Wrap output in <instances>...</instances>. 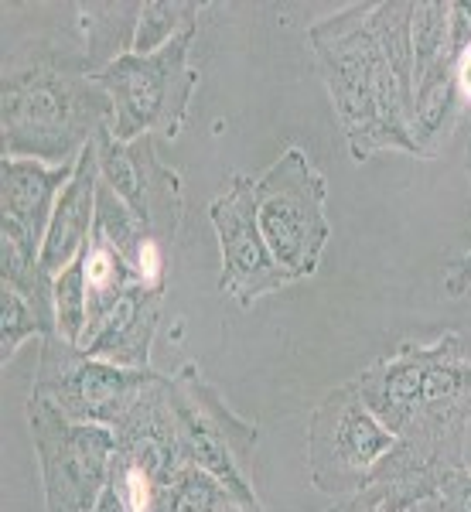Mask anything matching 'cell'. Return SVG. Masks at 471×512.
Returning a JSON list of instances; mask_svg holds the SVG:
<instances>
[{"instance_id":"6da1fadb","label":"cell","mask_w":471,"mask_h":512,"mask_svg":"<svg viewBox=\"0 0 471 512\" xmlns=\"http://www.w3.org/2000/svg\"><path fill=\"white\" fill-rule=\"evenodd\" d=\"M413 0L349 4L308 24V45L355 161L400 151L413 140Z\"/></svg>"},{"instance_id":"7a4b0ae2","label":"cell","mask_w":471,"mask_h":512,"mask_svg":"<svg viewBox=\"0 0 471 512\" xmlns=\"http://www.w3.org/2000/svg\"><path fill=\"white\" fill-rule=\"evenodd\" d=\"M113 130V103L93 76L52 65L28 48L4 52L0 140L4 158L76 164L99 134Z\"/></svg>"},{"instance_id":"3957f363","label":"cell","mask_w":471,"mask_h":512,"mask_svg":"<svg viewBox=\"0 0 471 512\" xmlns=\"http://www.w3.org/2000/svg\"><path fill=\"white\" fill-rule=\"evenodd\" d=\"M471 427V355L458 332H444V352L427 376L424 396L407 424L396 431L366 495L383 512H410L437 499L441 485L465 468V437Z\"/></svg>"},{"instance_id":"277c9868","label":"cell","mask_w":471,"mask_h":512,"mask_svg":"<svg viewBox=\"0 0 471 512\" xmlns=\"http://www.w3.org/2000/svg\"><path fill=\"white\" fill-rule=\"evenodd\" d=\"M195 31H185L154 55L127 52L96 76L113 103V130L120 144L140 137L175 140L188 123V106L198 89L192 65Z\"/></svg>"},{"instance_id":"5b68a950","label":"cell","mask_w":471,"mask_h":512,"mask_svg":"<svg viewBox=\"0 0 471 512\" xmlns=\"http://www.w3.org/2000/svg\"><path fill=\"white\" fill-rule=\"evenodd\" d=\"M253 195L260 233L280 270L294 284L318 274L332 239V222L325 212L328 185L308 154L301 147H287L260 178H253Z\"/></svg>"},{"instance_id":"8992f818","label":"cell","mask_w":471,"mask_h":512,"mask_svg":"<svg viewBox=\"0 0 471 512\" xmlns=\"http://www.w3.org/2000/svg\"><path fill=\"white\" fill-rule=\"evenodd\" d=\"M168 400L175 410L181 451H185L188 465L216 475L246 506L267 509L256 495L250 475L260 427L239 417L195 362H185L178 373L168 376Z\"/></svg>"},{"instance_id":"52a82bcc","label":"cell","mask_w":471,"mask_h":512,"mask_svg":"<svg viewBox=\"0 0 471 512\" xmlns=\"http://www.w3.org/2000/svg\"><path fill=\"white\" fill-rule=\"evenodd\" d=\"M396 437L376 420L355 383L332 386L311 410L308 475L318 492L335 502L355 499L369 489Z\"/></svg>"},{"instance_id":"ba28073f","label":"cell","mask_w":471,"mask_h":512,"mask_svg":"<svg viewBox=\"0 0 471 512\" xmlns=\"http://www.w3.org/2000/svg\"><path fill=\"white\" fill-rule=\"evenodd\" d=\"M164 373L157 369H123L106 359L86 355L79 345L52 335L41 338L38 369L31 396L79 424L117 427L127 410L154 386Z\"/></svg>"},{"instance_id":"9c48e42d","label":"cell","mask_w":471,"mask_h":512,"mask_svg":"<svg viewBox=\"0 0 471 512\" xmlns=\"http://www.w3.org/2000/svg\"><path fill=\"white\" fill-rule=\"evenodd\" d=\"M28 427L38 454L48 512H93L110 489L117 437L110 427L79 424L28 396Z\"/></svg>"},{"instance_id":"30bf717a","label":"cell","mask_w":471,"mask_h":512,"mask_svg":"<svg viewBox=\"0 0 471 512\" xmlns=\"http://www.w3.org/2000/svg\"><path fill=\"white\" fill-rule=\"evenodd\" d=\"M113 437H117V451H113L110 485L117 489L127 512H154L178 468L188 465L168 400V376L147 386L144 396L127 410V417L113 427Z\"/></svg>"},{"instance_id":"8fae6325","label":"cell","mask_w":471,"mask_h":512,"mask_svg":"<svg viewBox=\"0 0 471 512\" xmlns=\"http://www.w3.org/2000/svg\"><path fill=\"white\" fill-rule=\"evenodd\" d=\"M99 178L120 195V202L137 216L140 226L161 246H171L185 216L181 175L157 154V137H140L120 144L113 134L96 137Z\"/></svg>"},{"instance_id":"7c38bea8","label":"cell","mask_w":471,"mask_h":512,"mask_svg":"<svg viewBox=\"0 0 471 512\" xmlns=\"http://www.w3.org/2000/svg\"><path fill=\"white\" fill-rule=\"evenodd\" d=\"M209 219L219 236V253H222L219 291L233 297L239 308H253L260 297L294 284L280 270V263L274 260L267 239L260 233L250 175L229 178V188L209 205Z\"/></svg>"},{"instance_id":"4fadbf2b","label":"cell","mask_w":471,"mask_h":512,"mask_svg":"<svg viewBox=\"0 0 471 512\" xmlns=\"http://www.w3.org/2000/svg\"><path fill=\"white\" fill-rule=\"evenodd\" d=\"M76 164H41L28 158L0 161V236L18 239L24 250L41 253L55 202L69 185Z\"/></svg>"},{"instance_id":"5bb4252c","label":"cell","mask_w":471,"mask_h":512,"mask_svg":"<svg viewBox=\"0 0 471 512\" xmlns=\"http://www.w3.org/2000/svg\"><path fill=\"white\" fill-rule=\"evenodd\" d=\"M164 284L130 287L103 318L82 332L79 349L123 369H151V345L161 325Z\"/></svg>"},{"instance_id":"9a60e30c","label":"cell","mask_w":471,"mask_h":512,"mask_svg":"<svg viewBox=\"0 0 471 512\" xmlns=\"http://www.w3.org/2000/svg\"><path fill=\"white\" fill-rule=\"evenodd\" d=\"M96 195H99V154L96 140L79 154L76 171L69 185L62 188L55 202L52 222H48L45 243H41V267L48 274H62L69 263H76L89 246L96 226Z\"/></svg>"},{"instance_id":"2e32d148","label":"cell","mask_w":471,"mask_h":512,"mask_svg":"<svg viewBox=\"0 0 471 512\" xmlns=\"http://www.w3.org/2000/svg\"><path fill=\"white\" fill-rule=\"evenodd\" d=\"M82 256H86V294H89L86 328H89L93 321L103 318L130 287L140 284V274L127 263V256L99 233L89 236V246Z\"/></svg>"},{"instance_id":"e0dca14e","label":"cell","mask_w":471,"mask_h":512,"mask_svg":"<svg viewBox=\"0 0 471 512\" xmlns=\"http://www.w3.org/2000/svg\"><path fill=\"white\" fill-rule=\"evenodd\" d=\"M202 11H205V4H198V0H144L134 52L154 55V52H161L168 41L185 35V31H198Z\"/></svg>"},{"instance_id":"ac0fdd59","label":"cell","mask_w":471,"mask_h":512,"mask_svg":"<svg viewBox=\"0 0 471 512\" xmlns=\"http://www.w3.org/2000/svg\"><path fill=\"white\" fill-rule=\"evenodd\" d=\"M226 502H239L216 475L202 472L198 465H181L178 475L161 492L154 512H216Z\"/></svg>"},{"instance_id":"d6986e66","label":"cell","mask_w":471,"mask_h":512,"mask_svg":"<svg viewBox=\"0 0 471 512\" xmlns=\"http://www.w3.org/2000/svg\"><path fill=\"white\" fill-rule=\"evenodd\" d=\"M55 328L38 315V308L11 284H0V366L18 355L28 338H52Z\"/></svg>"},{"instance_id":"ffe728a7","label":"cell","mask_w":471,"mask_h":512,"mask_svg":"<svg viewBox=\"0 0 471 512\" xmlns=\"http://www.w3.org/2000/svg\"><path fill=\"white\" fill-rule=\"evenodd\" d=\"M89 321V294H86V256L55 274V335L79 345Z\"/></svg>"},{"instance_id":"44dd1931","label":"cell","mask_w":471,"mask_h":512,"mask_svg":"<svg viewBox=\"0 0 471 512\" xmlns=\"http://www.w3.org/2000/svg\"><path fill=\"white\" fill-rule=\"evenodd\" d=\"M437 512H471V468H458L437 492Z\"/></svg>"},{"instance_id":"7402d4cb","label":"cell","mask_w":471,"mask_h":512,"mask_svg":"<svg viewBox=\"0 0 471 512\" xmlns=\"http://www.w3.org/2000/svg\"><path fill=\"white\" fill-rule=\"evenodd\" d=\"M471 113V48L454 65V82H451V127L461 117Z\"/></svg>"},{"instance_id":"603a6c76","label":"cell","mask_w":471,"mask_h":512,"mask_svg":"<svg viewBox=\"0 0 471 512\" xmlns=\"http://www.w3.org/2000/svg\"><path fill=\"white\" fill-rule=\"evenodd\" d=\"M444 291H448L451 297H468L471 294V250L448 263V274H444Z\"/></svg>"},{"instance_id":"cb8c5ba5","label":"cell","mask_w":471,"mask_h":512,"mask_svg":"<svg viewBox=\"0 0 471 512\" xmlns=\"http://www.w3.org/2000/svg\"><path fill=\"white\" fill-rule=\"evenodd\" d=\"M345 512H383L379 506L366 499V495H355V499H345ZM410 512H437V499L431 502H420V506H413Z\"/></svg>"},{"instance_id":"d4e9b609","label":"cell","mask_w":471,"mask_h":512,"mask_svg":"<svg viewBox=\"0 0 471 512\" xmlns=\"http://www.w3.org/2000/svg\"><path fill=\"white\" fill-rule=\"evenodd\" d=\"M93 512H127V506H123V499L117 495V489L110 485V489L103 492V499H99V506Z\"/></svg>"},{"instance_id":"484cf974","label":"cell","mask_w":471,"mask_h":512,"mask_svg":"<svg viewBox=\"0 0 471 512\" xmlns=\"http://www.w3.org/2000/svg\"><path fill=\"white\" fill-rule=\"evenodd\" d=\"M328 512H345V502H338V506H335V509H328Z\"/></svg>"},{"instance_id":"4316f807","label":"cell","mask_w":471,"mask_h":512,"mask_svg":"<svg viewBox=\"0 0 471 512\" xmlns=\"http://www.w3.org/2000/svg\"><path fill=\"white\" fill-rule=\"evenodd\" d=\"M468 175H471V144H468Z\"/></svg>"}]
</instances>
